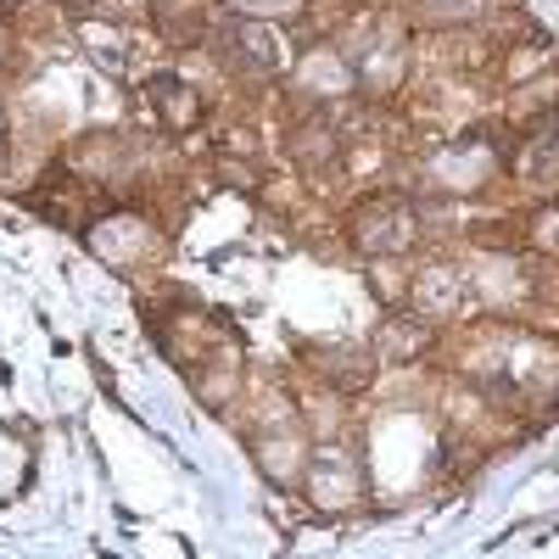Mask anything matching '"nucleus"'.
<instances>
[{
	"label": "nucleus",
	"mask_w": 559,
	"mask_h": 559,
	"mask_svg": "<svg viewBox=\"0 0 559 559\" xmlns=\"http://www.w3.org/2000/svg\"><path fill=\"white\" fill-rule=\"evenodd\" d=\"M224 7L247 23H292V17H302L308 0H224Z\"/></svg>",
	"instance_id": "8"
},
{
	"label": "nucleus",
	"mask_w": 559,
	"mask_h": 559,
	"mask_svg": "<svg viewBox=\"0 0 559 559\" xmlns=\"http://www.w3.org/2000/svg\"><path fill=\"white\" fill-rule=\"evenodd\" d=\"M426 347H431V319H419V313H392L376 342L386 364H414V358H426Z\"/></svg>",
	"instance_id": "4"
},
{
	"label": "nucleus",
	"mask_w": 559,
	"mask_h": 559,
	"mask_svg": "<svg viewBox=\"0 0 559 559\" xmlns=\"http://www.w3.org/2000/svg\"><path fill=\"white\" fill-rule=\"evenodd\" d=\"M302 481H308L313 503L336 515V509H347V503L358 498V464H353L347 453H336V448H324V453H313V459H308Z\"/></svg>",
	"instance_id": "2"
},
{
	"label": "nucleus",
	"mask_w": 559,
	"mask_h": 559,
	"mask_svg": "<svg viewBox=\"0 0 559 559\" xmlns=\"http://www.w3.org/2000/svg\"><path fill=\"white\" fill-rule=\"evenodd\" d=\"M353 236H358V247H364V252L392 258V252H408V247H414L419 224H414V207H408L403 197H376L369 207H358Z\"/></svg>",
	"instance_id": "1"
},
{
	"label": "nucleus",
	"mask_w": 559,
	"mask_h": 559,
	"mask_svg": "<svg viewBox=\"0 0 559 559\" xmlns=\"http://www.w3.org/2000/svg\"><path fill=\"white\" fill-rule=\"evenodd\" d=\"M297 90H308V96H347L353 90V62L336 57V51H313L297 73Z\"/></svg>",
	"instance_id": "7"
},
{
	"label": "nucleus",
	"mask_w": 559,
	"mask_h": 559,
	"mask_svg": "<svg viewBox=\"0 0 559 559\" xmlns=\"http://www.w3.org/2000/svg\"><path fill=\"white\" fill-rule=\"evenodd\" d=\"M408 302H414L419 319H448V313H459V302H464V274H459L453 263L419 269V274L408 280Z\"/></svg>",
	"instance_id": "3"
},
{
	"label": "nucleus",
	"mask_w": 559,
	"mask_h": 559,
	"mask_svg": "<svg viewBox=\"0 0 559 559\" xmlns=\"http://www.w3.org/2000/svg\"><path fill=\"white\" fill-rule=\"evenodd\" d=\"M0 7H12V0H0Z\"/></svg>",
	"instance_id": "9"
},
{
	"label": "nucleus",
	"mask_w": 559,
	"mask_h": 559,
	"mask_svg": "<svg viewBox=\"0 0 559 559\" xmlns=\"http://www.w3.org/2000/svg\"><path fill=\"white\" fill-rule=\"evenodd\" d=\"M90 247H96L112 269H134V263H146V224L140 218H112V224H102L96 236H90Z\"/></svg>",
	"instance_id": "5"
},
{
	"label": "nucleus",
	"mask_w": 559,
	"mask_h": 559,
	"mask_svg": "<svg viewBox=\"0 0 559 559\" xmlns=\"http://www.w3.org/2000/svg\"><path fill=\"white\" fill-rule=\"evenodd\" d=\"M146 102H152V112H157L168 129H191V123H197V96H191V84L174 79V73H163V79L146 84Z\"/></svg>",
	"instance_id": "6"
}]
</instances>
